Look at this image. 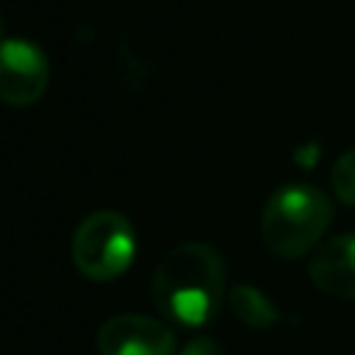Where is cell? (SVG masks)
I'll return each mask as SVG.
<instances>
[{"label":"cell","mask_w":355,"mask_h":355,"mask_svg":"<svg viewBox=\"0 0 355 355\" xmlns=\"http://www.w3.org/2000/svg\"><path fill=\"white\" fill-rule=\"evenodd\" d=\"M227 305L241 324L255 327V330H266L280 319V311L275 308V302L255 286H244V283L233 286L227 291Z\"/></svg>","instance_id":"52a82bcc"},{"label":"cell","mask_w":355,"mask_h":355,"mask_svg":"<svg viewBox=\"0 0 355 355\" xmlns=\"http://www.w3.org/2000/svg\"><path fill=\"white\" fill-rule=\"evenodd\" d=\"M136 255V236L130 222L119 211L89 214L72 236V261L89 280L119 277Z\"/></svg>","instance_id":"3957f363"},{"label":"cell","mask_w":355,"mask_h":355,"mask_svg":"<svg viewBox=\"0 0 355 355\" xmlns=\"http://www.w3.org/2000/svg\"><path fill=\"white\" fill-rule=\"evenodd\" d=\"M178 355H225L214 338H194L189 341Z\"/></svg>","instance_id":"9c48e42d"},{"label":"cell","mask_w":355,"mask_h":355,"mask_svg":"<svg viewBox=\"0 0 355 355\" xmlns=\"http://www.w3.org/2000/svg\"><path fill=\"white\" fill-rule=\"evenodd\" d=\"M311 283L336 300H355V233L322 241L308 261Z\"/></svg>","instance_id":"8992f818"},{"label":"cell","mask_w":355,"mask_h":355,"mask_svg":"<svg viewBox=\"0 0 355 355\" xmlns=\"http://www.w3.org/2000/svg\"><path fill=\"white\" fill-rule=\"evenodd\" d=\"M50 78L47 55L39 44L28 39L0 42V100L8 105H33Z\"/></svg>","instance_id":"277c9868"},{"label":"cell","mask_w":355,"mask_h":355,"mask_svg":"<svg viewBox=\"0 0 355 355\" xmlns=\"http://www.w3.org/2000/svg\"><path fill=\"white\" fill-rule=\"evenodd\" d=\"M0 39H3V17H0Z\"/></svg>","instance_id":"30bf717a"},{"label":"cell","mask_w":355,"mask_h":355,"mask_svg":"<svg viewBox=\"0 0 355 355\" xmlns=\"http://www.w3.org/2000/svg\"><path fill=\"white\" fill-rule=\"evenodd\" d=\"M100 355H175V333L144 313H119L97 330Z\"/></svg>","instance_id":"5b68a950"},{"label":"cell","mask_w":355,"mask_h":355,"mask_svg":"<svg viewBox=\"0 0 355 355\" xmlns=\"http://www.w3.org/2000/svg\"><path fill=\"white\" fill-rule=\"evenodd\" d=\"M330 183H333V194L338 197V202L355 205V147L338 155L330 172Z\"/></svg>","instance_id":"ba28073f"},{"label":"cell","mask_w":355,"mask_h":355,"mask_svg":"<svg viewBox=\"0 0 355 355\" xmlns=\"http://www.w3.org/2000/svg\"><path fill=\"white\" fill-rule=\"evenodd\" d=\"M333 222L330 197L311 183H288L269 194L261 211V239L277 258L311 255Z\"/></svg>","instance_id":"7a4b0ae2"},{"label":"cell","mask_w":355,"mask_h":355,"mask_svg":"<svg viewBox=\"0 0 355 355\" xmlns=\"http://www.w3.org/2000/svg\"><path fill=\"white\" fill-rule=\"evenodd\" d=\"M153 297L161 313L186 327L211 322L225 297V261L202 241H186L172 247L155 275Z\"/></svg>","instance_id":"6da1fadb"}]
</instances>
